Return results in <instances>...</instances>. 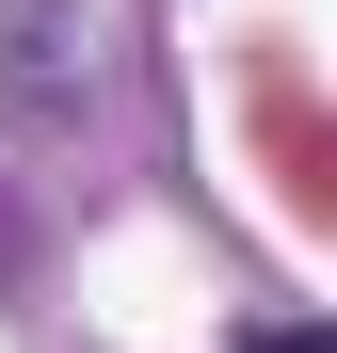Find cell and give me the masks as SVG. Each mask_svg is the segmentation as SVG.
Masks as SVG:
<instances>
[{
	"label": "cell",
	"mask_w": 337,
	"mask_h": 353,
	"mask_svg": "<svg viewBox=\"0 0 337 353\" xmlns=\"http://www.w3.org/2000/svg\"><path fill=\"white\" fill-rule=\"evenodd\" d=\"M241 353H337V321H257Z\"/></svg>",
	"instance_id": "cell-1"
}]
</instances>
